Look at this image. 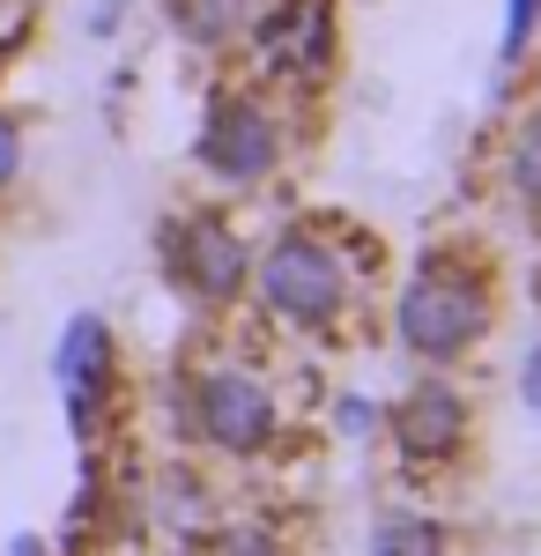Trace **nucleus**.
<instances>
[{"label": "nucleus", "instance_id": "nucleus-1", "mask_svg": "<svg viewBox=\"0 0 541 556\" xmlns=\"http://www.w3.org/2000/svg\"><path fill=\"white\" fill-rule=\"evenodd\" d=\"M482 319H490V298H482L475 275L423 267L408 282V298H401V342L423 349V356H453V349H467L482 334Z\"/></svg>", "mask_w": 541, "mask_h": 556}, {"label": "nucleus", "instance_id": "nucleus-2", "mask_svg": "<svg viewBox=\"0 0 541 556\" xmlns=\"http://www.w3.org/2000/svg\"><path fill=\"white\" fill-rule=\"evenodd\" d=\"M260 290H267V304L275 312H290V319H334L341 312V260H334V245H319V238H282L275 253H267V267H260Z\"/></svg>", "mask_w": 541, "mask_h": 556}, {"label": "nucleus", "instance_id": "nucleus-3", "mask_svg": "<svg viewBox=\"0 0 541 556\" xmlns=\"http://www.w3.org/2000/svg\"><path fill=\"white\" fill-rule=\"evenodd\" d=\"M201 430H209L215 445H230V453L267 445V430H275L267 386H252L246 371H215V379H201Z\"/></svg>", "mask_w": 541, "mask_h": 556}, {"label": "nucleus", "instance_id": "nucleus-4", "mask_svg": "<svg viewBox=\"0 0 541 556\" xmlns=\"http://www.w3.org/2000/svg\"><path fill=\"white\" fill-rule=\"evenodd\" d=\"M201 156H209L223 178H267V164H275V127L260 119V104H223L209 119V141H201Z\"/></svg>", "mask_w": 541, "mask_h": 556}, {"label": "nucleus", "instance_id": "nucleus-5", "mask_svg": "<svg viewBox=\"0 0 541 556\" xmlns=\"http://www.w3.org/2000/svg\"><path fill=\"white\" fill-rule=\"evenodd\" d=\"M178 275H186V290H201V298H230L238 282H246V245L201 215V223H186V238H178Z\"/></svg>", "mask_w": 541, "mask_h": 556}, {"label": "nucleus", "instance_id": "nucleus-6", "mask_svg": "<svg viewBox=\"0 0 541 556\" xmlns=\"http://www.w3.org/2000/svg\"><path fill=\"white\" fill-rule=\"evenodd\" d=\"M401 445L416 453V460H445L460 438H467V408H460L453 386H416L408 401H401Z\"/></svg>", "mask_w": 541, "mask_h": 556}, {"label": "nucleus", "instance_id": "nucleus-7", "mask_svg": "<svg viewBox=\"0 0 541 556\" xmlns=\"http://www.w3.org/2000/svg\"><path fill=\"white\" fill-rule=\"evenodd\" d=\"M104 371H112V334H104V319H75L67 334H60V386H67V416L89 424V408H97V393H104Z\"/></svg>", "mask_w": 541, "mask_h": 556}, {"label": "nucleus", "instance_id": "nucleus-8", "mask_svg": "<svg viewBox=\"0 0 541 556\" xmlns=\"http://www.w3.org/2000/svg\"><path fill=\"white\" fill-rule=\"evenodd\" d=\"M327 8L319 0H290L275 23H267V52L282 60V67H327Z\"/></svg>", "mask_w": 541, "mask_h": 556}, {"label": "nucleus", "instance_id": "nucleus-9", "mask_svg": "<svg viewBox=\"0 0 541 556\" xmlns=\"http://www.w3.org/2000/svg\"><path fill=\"white\" fill-rule=\"evenodd\" d=\"M246 15H252V0H186V8H178L186 38H201V45L238 38V30H246Z\"/></svg>", "mask_w": 541, "mask_h": 556}, {"label": "nucleus", "instance_id": "nucleus-10", "mask_svg": "<svg viewBox=\"0 0 541 556\" xmlns=\"http://www.w3.org/2000/svg\"><path fill=\"white\" fill-rule=\"evenodd\" d=\"M372 556H445V542H438L430 519H386L378 542H372Z\"/></svg>", "mask_w": 541, "mask_h": 556}, {"label": "nucleus", "instance_id": "nucleus-11", "mask_svg": "<svg viewBox=\"0 0 541 556\" xmlns=\"http://www.w3.org/2000/svg\"><path fill=\"white\" fill-rule=\"evenodd\" d=\"M512 178H519L527 201H541V112L519 127V141H512Z\"/></svg>", "mask_w": 541, "mask_h": 556}, {"label": "nucleus", "instance_id": "nucleus-12", "mask_svg": "<svg viewBox=\"0 0 541 556\" xmlns=\"http://www.w3.org/2000/svg\"><path fill=\"white\" fill-rule=\"evenodd\" d=\"M209 556H282V549H275V534H260V527H230V534H215Z\"/></svg>", "mask_w": 541, "mask_h": 556}, {"label": "nucleus", "instance_id": "nucleus-13", "mask_svg": "<svg viewBox=\"0 0 541 556\" xmlns=\"http://www.w3.org/2000/svg\"><path fill=\"white\" fill-rule=\"evenodd\" d=\"M534 15H541V0H512V15H504V52H527V38H534Z\"/></svg>", "mask_w": 541, "mask_h": 556}, {"label": "nucleus", "instance_id": "nucleus-14", "mask_svg": "<svg viewBox=\"0 0 541 556\" xmlns=\"http://www.w3.org/2000/svg\"><path fill=\"white\" fill-rule=\"evenodd\" d=\"M15 164H23V141H15V127L0 119V178H15Z\"/></svg>", "mask_w": 541, "mask_h": 556}, {"label": "nucleus", "instance_id": "nucleus-15", "mask_svg": "<svg viewBox=\"0 0 541 556\" xmlns=\"http://www.w3.org/2000/svg\"><path fill=\"white\" fill-rule=\"evenodd\" d=\"M519 386H527V401H534V408H541V349H534V356H527V379H519Z\"/></svg>", "mask_w": 541, "mask_h": 556}, {"label": "nucleus", "instance_id": "nucleus-16", "mask_svg": "<svg viewBox=\"0 0 541 556\" xmlns=\"http://www.w3.org/2000/svg\"><path fill=\"white\" fill-rule=\"evenodd\" d=\"M15 556H45V549H38V542H15Z\"/></svg>", "mask_w": 541, "mask_h": 556}]
</instances>
